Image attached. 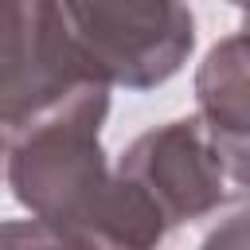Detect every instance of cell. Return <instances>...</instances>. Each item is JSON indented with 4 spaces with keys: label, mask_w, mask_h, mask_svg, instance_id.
<instances>
[{
    "label": "cell",
    "mask_w": 250,
    "mask_h": 250,
    "mask_svg": "<svg viewBox=\"0 0 250 250\" xmlns=\"http://www.w3.org/2000/svg\"><path fill=\"white\" fill-rule=\"evenodd\" d=\"M59 12L90 70L129 90L176 74L195 39L184 0H59Z\"/></svg>",
    "instance_id": "obj_1"
},
{
    "label": "cell",
    "mask_w": 250,
    "mask_h": 250,
    "mask_svg": "<svg viewBox=\"0 0 250 250\" xmlns=\"http://www.w3.org/2000/svg\"><path fill=\"white\" fill-rule=\"evenodd\" d=\"M94 78L55 0H0V125L23 129Z\"/></svg>",
    "instance_id": "obj_2"
},
{
    "label": "cell",
    "mask_w": 250,
    "mask_h": 250,
    "mask_svg": "<svg viewBox=\"0 0 250 250\" xmlns=\"http://www.w3.org/2000/svg\"><path fill=\"white\" fill-rule=\"evenodd\" d=\"M219 137H207L199 121H172L160 133H145L121 160V176L156 207L164 219L199 215L219 203L215 184L223 180Z\"/></svg>",
    "instance_id": "obj_3"
}]
</instances>
